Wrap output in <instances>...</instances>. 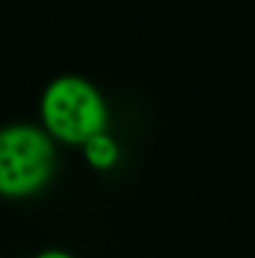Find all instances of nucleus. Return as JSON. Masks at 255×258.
<instances>
[{
    "instance_id": "f257e3e1",
    "label": "nucleus",
    "mask_w": 255,
    "mask_h": 258,
    "mask_svg": "<svg viewBox=\"0 0 255 258\" xmlns=\"http://www.w3.org/2000/svg\"><path fill=\"white\" fill-rule=\"evenodd\" d=\"M43 128L63 146H80L108 131V103L83 76H58L40 95Z\"/></svg>"
},
{
    "instance_id": "7ed1b4c3",
    "label": "nucleus",
    "mask_w": 255,
    "mask_h": 258,
    "mask_svg": "<svg viewBox=\"0 0 255 258\" xmlns=\"http://www.w3.org/2000/svg\"><path fill=\"white\" fill-rule=\"evenodd\" d=\"M83 158L95 171H110L120 161V146L108 131H103V133L93 136L83 146Z\"/></svg>"
},
{
    "instance_id": "20e7f679",
    "label": "nucleus",
    "mask_w": 255,
    "mask_h": 258,
    "mask_svg": "<svg viewBox=\"0 0 255 258\" xmlns=\"http://www.w3.org/2000/svg\"><path fill=\"white\" fill-rule=\"evenodd\" d=\"M33 258H75V256H73V253H68V251H63V248H48V251L35 253Z\"/></svg>"
},
{
    "instance_id": "f03ea898",
    "label": "nucleus",
    "mask_w": 255,
    "mask_h": 258,
    "mask_svg": "<svg viewBox=\"0 0 255 258\" xmlns=\"http://www.w3.org/2000/svg\"><path fill=\"white\" fill-rule=\"evenodd\" d=\"M55 143L43 125H8L0 133V193L10 201L40 193L55 175Z\"/></svg>"
}]
</instances>
